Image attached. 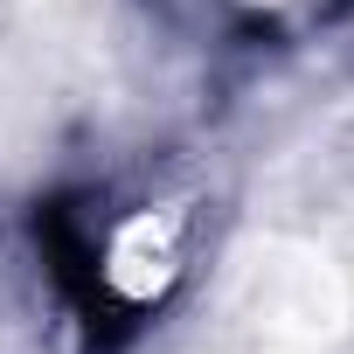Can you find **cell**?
Returning a JSON list of instances; mask_svg holds the SVG:
<instances>
[{
	"instance_id": "1",
	"label": "cell",
	"mask_w": 354,
	"mask_h": 354,
	"mask_svg": "<svg viewBox=\"0 0 354 354\" xmlns=\"http://www.w3.org/2000/svg\"><path fill=\"white\" fill-rule=\"evenodd\" d=\"M181 257H188V216L174 202H146L132 209L111 236H104V285L125 299V306H153L174 278H181Z\"/></svg>"
}]
</instances>
